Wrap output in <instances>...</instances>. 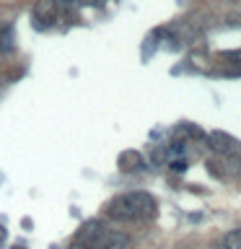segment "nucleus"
Listing matches in <instances>:
<instances>
[{"instance_id": "nucleus-1", "label": "nucleus", "mask_w": 241, "mask_h": 249, "mask_svg": "<svg viewBox=\"0 0 241 249\" xmlns=\"http://www.w3.org/2000/svg\"><path fill=\"white\" fill-rule=\"evenodd\" d=\"M106 215L114 218V221H124V223L140 221V213L135 210V205L130 202L127 195H120V197H114L112 202H109V205H106Z\"/></svg>"}, {"instance_id": "nucleus-2", "label": "nucleus", "mask_w": 241, "mask_h": 249, "mask_svg": "<svg viewBox=\"0 0 241 249\" xmlns=\"http://www.w3.org/2000/svg\"><path fill=\"white\" fill-rule=\"evenodd\" d=\"M207 145L213 148L215 153H221V156H239L241 153V143L233 135H228V132H223V130H213L207 135Z\"/></svg>"}, {"instance_id": "nucleus-3", "label": "nucleus", "mask_w": 241, "mask_h": 249, "mask_svg": "<svg viewBox=\"0 0 241 249\" xmlns=\"http://www.w3.org/2000/svg\"><path fill=\"white\" fill-rule=\"evenodd\" d=\"M130 236L122 231H109L104 229V233L96 239V244H93L91 249H130Z\"/></svg>"}, {"instance_id": "nucleus-4", "label": "nucleus", "mask_w": 241, "mask_h": 249, "mask_svg": "<svg viewBox=\"0 0 241 249\" xmlns=\"http://www.w3.org/2000/svg\"><path fill=\"white\" fill-rule=\"evenodd\" d=\"M57 3L54 0H36L34 3V21L36 26H50L57 21Z\"/></svg>"}, {"instance_id": "nucleus-5", "label": "nucleus", "mask_w": 241, "mask_h": 249, "mask_svg": "<svg viewBox=\"0 0 241 249\" xmlns=\"http://www.w3.org/2000/svg\"><path fill=\"white\" fill-rule=\"evenodd\" d=\"M101 233H104V223L101 221H86L81 229H78V233H75V239L81 241V244H86V247H93L96 244V239L101 236Z\"/></svg>"}, {"instance_id": "nucleus-6", "label": "nucleus", "mask_w": 241, "mask_h": 249, "mask_svg": "<svg viewBox=\"0 0 241 249\" xmlns=\"http://www.w3.org/2000/svg\"><path fill=\"white\" fill-rule=\"evenodd\" d=\"M143 166H145V159L138 151H132V148H130V151L120 153V169L122 171H140Z\"/></svg>"}, {"instance_id": "nucleus-7", "label": "nucleus", "mask_w": 241, "mask_h": 249, "mask_svg": "<svg viewBox=\"0 0 241 249\" xmlns=\"http://www.w3.org/2000/svg\"><path fill=\"white\" fill-rule=\"evenodd\" d=\"M13 29L11 26H0V52H13Z\"/></svg>"}, {"instance_id": "nucleus-8", "label": "nucleus", "mask_w": 241, "mask_h": 249, "mask_svg": "<svg viewBox=\"0 0 241 249\" xmlns=\"http://www.w3.org/2000/svg\"><path fill=\"white\" fill-rule=\"evenodd\" d=\"M223 249H241V229H233L223 236Z\"/></svg>"}, {"instance_id": "nucleus-9", "label": "nucleus", "mask_w": 241, "mask_h": 249, "mask_svg": "<svg viewBox=\"0 0 241 249\" xmlns=\"http://www.w3.org/2000/svg\"><path fill=\"white\" fill-rule=\"evenodd\" d=\"M189 62H192V68H194V70H207V60L202 57V54H197V52H192V54H189Z\"/></svg>"}, {"instance_id": "nucleus-10", "label": "nucleus", "mask_w": 241, "mask_h": 249, "mask_svg": "<svg viewBox=\"0 0 241 249\" xmlns=\"http://www.w3.org/2000/svg\"><path fill=\"white\" fill-rule=\"evenodd\" d=\"M223 60H228V62H241V52H225Z\"/></svg>"}, {"instance_id": "nucleus-11", "label": "nucleus", "mask_w": 241, "mask_h": 249, "mask_svg": "<svg viewBox=\"0 0 241 249\" xmlns=\"http://www.w3.org/2000/svg\"><path fill=\"white\" fill-rule=\"evenodd\" d=\"M54 3L62 5V8H75L78 3H81V0H54Z\"/></svg>"}, {"instance_id": "nucleus-12", "label": "nucleus", "mask_w": 241, "mask_h": 249, "mask_svg": "<svg viewBox=\"0 0 241 249\" xmlns=\"http://www.w3.org/2000/svg\"><path fill=\"white\" fill-rule=\"evenodd\" d=\"M187 166H189L187 161H174V163H171V169H174V171H184Z\"/></svg>"}, {"instance_id": "nucleus-13", "label": "nucleus", "mask_w": 241, "mask_h": 249, "mask_svg": "<svg viewBox=\"0 0 241 249\" xmlns=\"http://www.w3.org/2000/svg\"><path fill=\"white\" fill-rule=\"evenodd\" d=\"M8 236V231H5V226H0V241H3Z\"/></svg>"}, {"instance_id": "nucleus-14", "label": "nucleus", "mask_w": 241, "mask_h": 249, "mask_svg": "<svg viewBox=\"0 0 241 249\" xmlns=\"http://www.w3.org/2000/svg\"><path fill=\"white\" fill-rule=\"evenodd\" d=\"M91 5H104V0H88Z\"/></svg>"}, {"instance_id": "nucleus-15", "label": "nucleus", "mask_w": 241, "mask_h": 249, "mask_svg": "<svg viewBox=\"0 0 241 249\" xmlns=\"http://www.w3.org/2000/svg\"><path fill=\"white\" fill-rule=\"evenodd\" d=\"M11 249H26V247H21V244H16V247H11Z\"/></svg>"}]
</instances>
